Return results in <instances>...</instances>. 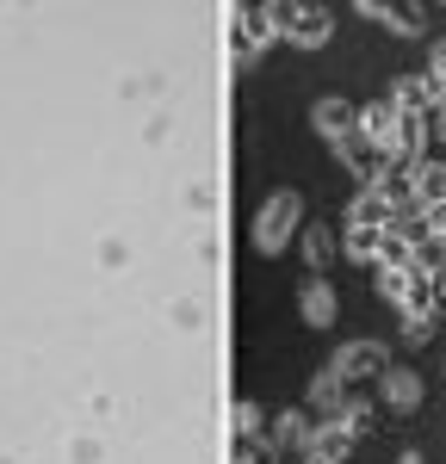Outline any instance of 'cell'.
Here are the masks:
<instances>
[{
	"label": "cell",
	"mask_w": 446,
	"mask_h": 464,
	"mask_svg": "<svg viewBox=\"0 0 446 464\" xmlns=\"http://www.w3.org/2000/svg\"><path fill=\"white\" fill-rule=\"evenodd\" d=\"M297 316L310 322V328H334V322H341V297H334L329 279H316V273L304 279V291H297Z\"/></svg>",
	"instance_id": "9"
},
{
	"label": "cell",
	"mask_w": 446,
	"mask_h": 464,
	"mask_svg": "<svg viewBox=\"0 0 446 464\" xmlns=\"http://www.w3.org/2000/svg\"><path fill=\"white\" fill-rule=\"evenodd\" d=\"M403 341L409 347H428L434 341V316H403Z\"/></svg>",
	"instance_id": "19"
},
{
	"label": "cell",
	"mask_w": 446,
	"mask_h": 464,
	"mask_svg": "<svg viewBox=\"0 0 446 464\" xmlns=\"http://www.w3.org/2000/svg\"><path fill=\"white\" fill-rule=\"evenodd\" d=\"M378 391H384V409H391V415H422V378H415L409 365H391V372L378 378Z\"/></svg>",
	"instance_id": "10"
},
{
	"label": "cell",
	"mask_w": 446,
	"mask_h": 464,
	"mask_svg": "<svg viewBox=\"0 0 446 464\" xmlns=\"http://www.w3.org/2000/svg\"><path fill=\"white\" fill-rule=\"evenodd\" d=\"M310 440V421H304V409H292V415H279V428L267 433V446L279 452V446H304Z\"/></svg>",
	"instance_id": "17"
},
{
	"label": "cell",
	"mask_w": 446,
	"mask_h": 464,
	"mask_svg": "<svg viewBox=\"0 0 446 464\" xmlns=\"http://www.w3.org/2000/svg\"><path fill=\"white\" fill-rule=\"evenodd\" d=\"M360 13L378 19V25H391L397 37H422V25H428V13H422V6H391V0H360Z\"/></svg>",
	"instance_id": "11"
},
{
	"label": "cell",
	"mask_w": 446,
	"mask_h": 464,
	"mask_svg": "<svg viewBox=\"0 0 446 464\" xmlns=\"http://www.w3.org/2000/svg\"><path fill=\"white\" fill-rule=\"evenodd\" d=\"M297 217H304V198H297L292 186H279L255 217V248L260 254H286V242L297 236Z\"/></svg>",
	"instance_id": "2"
},
{
	"label": "cell",
	"mask_w": 446,
	"mask_h": 464,
	"mask_svg": "<svg viewBox=\"0 0 446 464\" xmlns=\"http://www.w3.org/2000/svg\"><path fill=\"white\" fill-rule=\"evenodd\" d=\"M391 111H397V118H428V87H422V74H403V81L391 87Z\"/></svg>",
	"instance_id": "12"
},
{
	"label": "cell",
	"mask_w": 446,
	"mask_h": 464,
	"mask_svg": "<svg viewBox=\"0 0 446 464\" xmlns=\"http://www.w3.org/2000/svg\"><path fill=\"white\" fill-rule=\"evenodd\" d=\"M341 254L360 260V266H372V260H378V229H372V223H347V229H341Z\"/></svg>",
	"instance_id": "14"
},
{
	"label": "cell",
	"mask_w": 446,
	"mask_h": 464,
	"mask_svg": "<svg viewBox=\"0 0 446 464\" xmlns=\"http://www.w3.org/2000/svg\"><path fill=\"white\" fill-rule=\"evenodd\" d=\"M428 130H434V137H441V143H446V106L434 111V124H428Z\"/></svg>",
	"instance_id": "22"
},
{
	"label": "cell",
	"mask_w": 446,
	"mask_h": 464,
	"mask_svg": "<svg viewBox=\"0 0 446 464\" xmlns=\"http://www.w3.org/2000/svg\"><path fill=\"white\" fill-rule=\"evenodd\" d=\"M334 372H341V384L384 378V372H391V347H384V341H347V347L334 353Z\"/></svg>",
	"instance_id": "5"
},
{
	"label": "cell",
	"mask_w": 446,
	"mask_h": 464,
	"mask_svg": "<svg viewBox=\"0 0 446 464\" xmlns=\"http://www.w3.org/2000/svg\"><path fill=\"white\" fill-rule=\"evenodd\" d=\"M334 254H341V236H334V229H323V223H310V229H304V260L316 266V279H323V266H329Z\"/></svg>",
	"instance_id": "13"
},
{
	"label": "cell",
	"mask_w": 446,
	"mask_h": 464,
	"mask_svg": "<svg viewBox=\"0 0 446 464\" xmlns=\"http://www.w3.org/2000/svg\"><path fill=\"white\" fill-rule=\"evenodd\" d=\"M397 124H403V118L391 111V100H378V106H360V143H366L372 155L384 161V168L397 161Z\"/></svg>",
	"instance_id": "6"
},
{
	"label": "cell",
	"mask_w": 446,
	"mask_h": 464,
	"mask_svg": "<svg viewBox=\"0 0 446 464\" xmlns=\"http://www.w3.org/2000/svg\"><path fill=\"white\" fill-rule=\"evenodd\" d=\"M415 205H422V229L446 236V161H422L415 168Z\"/></svg>",
	"instance_id": "4"
},
{
	"label": "cell",
	"mask_w": 446,
	"mask_h": 464,
	"mask_svg": "<svg viewBox=\"0 0 446 464\" xmlns=\"http://www.w3.org/2000/svg\"><path fill=\"white\" fill-rule=\"evenodd\" d=\"M267 13H273V25H279V44H292V50H323V44L334 37V13H329V6L273 0Z\"/></svg>",
	"instance_id": "1"
},
{
	"label": "cell",
	"mask_w": 446,
	"mask_h": 464,
	"mask_svg": "<svg viewBox=\"0 0 446 464\" xmlns=\"http://www.w3.org/2000/svg\"><path fill=\"white\" fill-rule=\"evenodd\" d=\"M341 391H347V384H341V372H334V365H329V372H316V378H310V409H316V415H334V409L347 402Z\"/></svg>",
	"instance_id": "15"
},
{
	"label": "cell",
	"mask_w": 446,
	"mask_h": 464,
	"mask_svg": "<svg viewBox=\"0 0 446 464\" xmlns=\"http://www.w3.org/2000/svg\"><path fill=\"white\" fill-rule=\"evenodd\" d=\"M334 421L354 433V440H366V433H378V409H372V402H341Z\"/></svg>",
	"instance_id": "16"
},
{
	"label": "cell",
	"mask_w": 446,
	"mask_h": 464,
	"mask_svg": "<svg viewBox=\"0 0 446 464\" xmlns=\"http://www.w3.org/2000/svg\"><path fill=\"white\" fill-rule=\"evenodd\" d=\"M236 37H242V63H255L260 50L279 44V25H273L267 6H236Z\"/></svg>",
	"instance_id": "8"
},
{
	"label": "cell",
	"mask_w": 446,
	"mask_h": 464,
	"mask_svg": "<svg viewBox=\"0 0 446 464\" xmlns=\"http://www.w3.org/2000/svg\"><path fill=\"white\" fill-rule=\"evenodd\" d=\"M397 464H428V459H422V452H403V459H397Z\"/></svg>",
	"instance_id": "23"
},
{
	"label": "cell",
	"mask_w": 446,
	"mask_h": 464,
	"mask_svg": "<svg viewBox=\"0 0 446 464\" xmlns=\"http://www.w3.org/2000/svg\"><path fill=\"white\" fill-rule=\"evenodd\" d=\"M434 304H441V310H446V260H441V266H434Z\"/></svg>",
	"instance_id": "21"
},
{
	"label": "cell",
	"mask_w": 446,
	"mask_h": 464,
	"mask_svg": "<svg viewBox=\"0 0 446 464\" xmlns=\"http://www.w3.org/2000/svg\"><path fill=\"white\" fill-rule=\"evenodd\" d=\"M310 124H316V137H323L334 155H347V149L360 143V106L341 100V93H323V100L310 106Z\"/></svg>",
	"instance_id": "3"
},
{
	"label": "cell",
	"mask_w": 446,
	"mask_h": 464,
	"mask_svg": "<svg viewBox=\"0 0 446 464\" xmlns=\"http://www.w3.org/2000/svg\"><path fill=\"white\" fill-rule=\"evenodd\" d=\"M267 459H273L267 440H242V446H236V464H267Z\"/></svg>",
	"instance_id": "20"
},
{
	"label": "cell",
	"mask_w": 446,
	"mask_h": 464,
	"mask_svg": "<svg viewBox=\"0 0 446 464\" xmlns=\"http://www.w3.org/2000/svg\"><path fill=\"white\" fill-rule=\"evenodd\" d=\"M354 446H360V440L341 428L334 415H323V428H310V440H304V459H310V464H347Z\"/></svg>",
	"instance_id": "7"
},
{
	"label": "cell",
	"mask_w": 446,
	"mask_h": 464,
	"mask_svg": "<svg viewBox=\"0 0 446 464\" xmlns=\"http://www.w3.org/2000/svg\"><path fill=\"white\" fill-rule=\"evenodd\" d=\"M434 242H441V248H446V236H434Z\"/></svg>",
	"instance_id": "24"
},
{
	"label": "cell",
	"mask_w": 446,
	"mask_h": 464,
	"mask_svg": "<svg viewBox=\"0 0 446 464\" xmlns=\"http://www.w3.org/2000/svg\"><path fill=\"white\" fill-rule=\"evenodd\" d=\"M236 433L242 440H267V409L260 402H236Z\"/></svg>",
	"instance_id": "18"
}]
</instances>
